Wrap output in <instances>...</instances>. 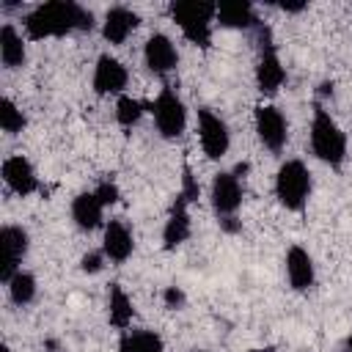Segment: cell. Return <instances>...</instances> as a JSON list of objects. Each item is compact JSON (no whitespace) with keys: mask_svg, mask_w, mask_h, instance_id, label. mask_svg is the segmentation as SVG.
Listing matches in <instances>:
<instances>
[{"mask_svg":"<svg viewBox=\"0 0 352 352\" xmlns=\"http://www.w3.org/2000/svg\"><path fill=\"white\" fill-rule=\"evenodd\" d=\"M94 11L74 3V0H50L33 6L25 19V38L30 41H44V38H60L74 30H94Z\"/></svg>","mask_w":352,"mask_h":352,"instance_id":"obj_1","label":"cell"},{"mask_svg":"<svg viewBox=\"0 0 352 352\" xmlns=\"http://www.w3.org/2000/svg\"><path fill=\"white\" fill-rule=\"evenodd\" d=\"M308 140H311V151L319 162H324L333 170H338L344 165V160H346V135L338 126V121L330 116V110H324V104H314Z\"/></svg>","mask_w":352,"mask_h":352,"instance_id":"obj_2","label":"cell"},{"mask_svg":"<svg viewBox=\"0 0 352 352\" xmlns=\"http://www.w3.org/2000/svg\"><path fill=\"white\" fill-rule=\"evenodd\" d=\"M170 19L182 30V36L195 47H209L212 41V25L217 22V3H201V0H176L168 6Z\"/></svg>","mask_w":352,"mask_h":352,"instance_id":"obj_3","label":"cell"},{"mask_svg":"<svg viewBox=\"0 0 352 352\" xmlns=\"http://www.w3.org/2000/svg\"><path fill=\"white\" fill-rule=\"evenodd\" d=\"M311 170L302 160H286L280 162L275 173V198L286 212H302L311 198Z\"/></svg>","mask_w":352,"mask_h":352,"instance_id":"obj_4","label":"cell"},{"mask_svg":"<svg viewBox=\"0 0 352 352\" xmlns=\"http://www.w3.org/2000/svg\"><path fill=\"white\" fill-rule=\"evenodd\" d=\"M258 33V60H256V88L264 94V96H272L283 88L286 82V69L278 58V50H275V41H272V30L261 22L256 28Z\"/></svg>","mask_w":352,"mask_h":352,"instance_id":"obj_5","label":"cell"},{"mask_svg":"<svg viewBox=\"0 0 352 352\" xmlns=\"http://www.w3.org/2000/svg\"><path fill=\"white\" fill-rule=\"evenodd\" d=\"M148 113L154 118V126L160 132V138L165 140H176L184 135L187 129V104L182 102V96L173 88H162L157 94V99L148 104Z\"/></svg>","mask_w":352,"mask_h":352,"instance_id":"obj_6","label":"cell"},{"mask_svg":"<svg viewBox=\"0 0 352 352\" xmlns=\"http://www.w3.org/2000/svg\"><path fill=\"white\" fill-rule=\"evenodd\" d=\"M198 143H201V151L206 154V160H212V162L223 160L231 148L228 124L209 107H198Z\"/></svg>","mask_w":352,"mask_h":352,"instance_id":"obj_7","label":"cell"},{"mask_svg":"<svg viewBox=\"0 0 352 352\" xmlns=\"http://www.w3.org/2000/svg\"><path fill=\"white\" fill-rule=\"evenodd\" d=\"M30 250V234L22 226H3L0 228V280L8 283L19 270Z\"/></svg>","mask_w":352,"mask_h":352,"instance_id":"obj_8","label":"cell"},{"mask_svg":"<svg viewBox=\"0 0 352 352\" xmlns=\"http://www.w3.org/2000/svg\"><path fill=\"white\" fill-rule=\"evenodd\" d=\"M253 124H256V138L267 151L272 154L283 151V146L289 143V121L275 104H258L253 110Z\"/></svg>","mask_w":352,"mask_h":352,"instance_id":"obj_9","label":"cell"},{"mask_svg":"<svg viewBox=\"0 0 352 352\" xmlns=\"http://www.w3.org/2000/svg\"><path fill=\"white\" fill-rule=\"evenodd\" d=\"M242 198H245L242 179L234 170L214 173V179L209 184V204H212V212L217 217H234L242 206Z\"/></svg>","mask_w":352,"mask_h":352,"instance_id":"obj_10","label":"cell"},{"mask_svg":"<svg viewBox=\"0 0 352 352\" xmlns=\"http://www.w3.org/2000/svg\"><path fill=\"white\" fill-rule=\"evenodd\" d=\"M91 85H94V94L96 96H113V94L121 96L124 88L129 85V72H126V66L118 58H113L110 52H102L96 58Z\"/></svg>","mask_w":352,"mask_h":352,"instance_id":"obj_11","label":"cell"},{"mask_svg":"<svg viewBox=\"0 0 352 352\" xmlns=\"http://www.w3.org/2000/svg\"><path fill=\"white\" fill-rule=\"evenodd\" d=\"M0 176H3V184H6L14 195H19V198L33 195V192L38 190L36 168H33V162H30L25 154H8V157L3 160V165H0Z\"/></svg>","mask_w":352,"mask_h":352,"instance_id":"obj_12","label":"cell"},{"mask_svg":"<svg viewBox=\"0 0 352 352\" xmlns=\"http://www.w3.org/2000/svg\"><path fill=\"white\" fill-rule=\"evenodd\" d=\"M190 204H192V198L179 190V192H176V201L170 204L168 220H165V226H162V248H165V250H176L179 245H184V242L190 239V231H192Z\"/></svg>","mask_w":352,"mask_h":352,"instance_id":"obj_13","label":"cell"},{"mask_svg":"<svg viewBox=\"0 0 352 352\" xmlns=\"http://www.w3.org/2000/svg\"><path fill=\"white\" fill-rule=\"evenodd\" d=\"M143 63L151 74H168L179 66V50L170 36L165 33H151L143 44Z\"/></svg>","mask_w":352,"mask_h":352,"instance_id":"obj_14","label":"cell"},{"mask_svg":"<svg viewBox=\"0 0 352 352\" xmlns=\"http://www.w3.org/2000/svg\"><path fill=\"white\" fill-rule=\"evenodd\" d=\"M135 250V236L132 228L126 226V220L113 217L104 223L102 228V253L107 256V261L113 264H124Z\"/></svg>","mask_w":352,"mask_h":352,"instance_id":"obj_15","label":"cell"},{"mask_svg":"<svg viewBox=\"0 0 352 352\" xmlns=\"http://www.w3.org/2000/svg\"><path fill=\"white\" fill-rule=\"evenodd\" d=\"M140 25V16L138 11H132L129 6H110L104 11V19H102V38L113 47L124 44Z\"/></svg>","mask_w":352,"mask_h":352,"instance_id":"obj_16","label":"cell"},{"mask_svg":"<svg viewBox=\"0 0 352 352\" xmlns=\"http://www.w3.org/2000/svg\"><path fill=\"white\" fill-rule=\"evenodd\" d=\"M283 272H286V280L294 292H308L316 280V267H314V258L311 253L302 248V245H292L286 250V258H283Z\"/></svg>","mask_w":352,"mask_h":352,"instance_id":"obj_17","label":"cell"},{"mask_svg":"<svg viewBox=\"0 0 352 352\" xmlns=\"http://www.w3.org/2000/svg\"><path fill=\"white\" fill-rule=\"evenodd\" d=\"M72 223L80 228V231H96L99 226H104V206H102V201L96 198V192L94 190H85V192H77L74 198H72Z\"/></svg>","mask_w":352,"mask_h":352,"instance_id":"obj_18","label":"cell"},{"mask_svg":"<svg viewBox=\"0 0 352 352\" xmlns=\"http://www.w3.org/2000/svg\"><path fill=\"white\" fill-rule=\"evenodd\" d=\"M217 25L228 30H256L261 22L250 3L228 0V3H217Z\"/></svg>","mask_w":352,"mask_h":352,"instance_id":"obj_19","label":"cell"},{"mask_svg":"<svg viewBox=\"0 0 352 352\" xmlns=\"http://www.w3.org/2000/svg\"><path fill=\"white\" fill-rule=\"evenodd\" d=\"M0 60H3L6 69H22L25 60H28L25 38L11 22H6L0 28Z\"/></svg>","mask_w":352,"mask_h":352,"instance_id":"obj_20","label":"cell"},{"mask_svg":"<svg viewBox=\"0 0 352 352\" xmlns=\"http://www.w3.org/2000/svg\"><path fill=\"white\" fill-rule=\"evenodd\" d=\"M107 319L116 330H126L135 319V305L129 300V294L124 292L121 283H110V292H107Z\"/></svg>","mask_w":352,"mask_h":352,"instance_id":"obj_21","label":"cell"},{"mask_svg":"<svg viewBox=\"0 0 352 352\" xmlns=\"http://www.w3.org/2000/svg\"><path fill=\"white\" fill-rule=\"evenodd\" d=\"M118 352H165V341L154 330H124Z\"/></svg>","mask_w":352,"mask_h":352,"instance_id":"obj_22","label":"cell"},{"mask_svg":"<svg viewBox=\"0 0 352 352\" xmlns=\"http://www.w3.org/2000/svg\"><path fill=\"white\" fill-rule=\"evenodd\" d=\"M6 289H8V300L22 308V305H30V302L36 300L38 283H36V275H33V272L19 270V272L6 283Z\"/></svg>","mask_w":352,"mask_h":352,"instance_id":"obj_23","label":"cell"},{"mask_svg":"<svg viewBox=\"0 0 352 352\" xmlns=\"http://www.w3.org/2000/svg\"><path fill=\"white\" fill-rule=\"evenodd\" d=\"M143 113H146V104H143L140 99H135V96H129V94H121V96L116 99V121H118V126L132 129V126L143 118Z\"/></svg>","mask_w":352,"mask_h":352,"instance_id":"obj_24","label":"cell"},{"mask_svg":"<svg viewBox=\"0 0 352 352\" xmlns=\"http://www.w3.org/2000/svg\"><path fill=\"white\" fill-rule=\"evenodd\" d=\"M28 126V116L19 110V104L8 96L0 99V129L6 135H19Z\"/></svg>","mask_w":352,"mask_h":352,"instance_id":"obj_25","label":"cell"},{"mask_svg":"<svg viewBox=\"0 0 352 352\" xmlns=\"http://www.w3.org/2000/svg\"><path fill=\"white\" fill-rule=\"evenodd\" d=\"M94 192H96V198L102 201L104 209H107V206H116V204L121 201V190H118V184H116L113 179H102V182L94 187Z\"/></svg>","mask_w":352,"mask_h":352,"instance_id":"obj_26","label":"cell"},{"mask_svg":"<svg viewBox=\"0 0 352 352\" xmlns=\"http://www.w3.org/2000/svg\"><path fill=\"white\" fill-rule=\"evenodd\" d=\"M104 264H107V256L102 253V248H99V250H88V253H82V258H80V270H82L85 275H99V272L104 270Z\"/></svg>","mask_w":352,"mask_h":352,"instance_id":"obj_27","label":"cell"},{"mask_svg":"<svg viewBox=\"0 0 352 352\" xmlns=\"http://www.w3.org/2000/svg\"><path fill=\"white\" fill-rule=\"evenodd\" d=\"M162 302H165L168 311H182L184 302H187V294L179 286H165L162 289Z\"/></svg>","mask_w":352,"mask_h":352,"instance_id":"obj_28","label":"cell"},{"mask_svg":"<svg viewBox=\"0 0 352 352\" xmlns=\"http://www.w3.org/2000/svg\"><path fill=\"white\" fill-rule=\"evenodd\" d=\"M217 223H220V228H223L226 234L242 231V220H236V214H234V217H217Z\"/></svg>","mask_w":352,"mask_h":352,"instance_id":"obj_29","label":"cell"},{"mask_svg":"<svg viewBox=\"0 0 352 352\" xmlns=\"http://www.w3.org/2000/svg\"><path fill=\"white\" fill-rule=\"evenodd\" d=\"M278 8L286 11V14H300V11L308 8V0H300V3H278Z\"/></svg>","mask_w":352,"mask_h":352,"instance_id":"obj_30","label":"cell"},{"mask_svg":"<svg viewBox=\"0 0 352 352\" xmlns=\"http://www.w3.org/2000/svg\"><path fill=\"white\" fill-rule=\"evenodd\" d=\"M344 349H346V352H352V336H346V341H344Z\"/></svg>","mask_w":352,"mask_h":352,"instance_id":"obj_31","label":"cell"},{"mask_svg":"<svg viewBox=\"0 0 352 352\" xmlns=\"http://www.w3.org/2000/svg\"><path fill=\"white\" fill-rule=\"evenodd\" d=\"M0 352H11V346L8 344H0Z\"/></svg>","mask_w":352,"mask_h":352,"instance_id":"obj_32","label":"cell"},{"mask_svg":"<svg viewBox=\"0 0 352 352\" xmlns=\"http://www.w3.org/2000/svg\"><path fill=\"white\" fill-rule=\"evenodd\" d=\"M192 352H198V349H192Z\"/></svg>","mask_w":352,"mask_h":352,"instance_id":"obj_33","label":"cell"}]
</instances>
